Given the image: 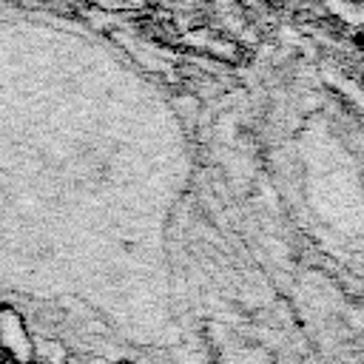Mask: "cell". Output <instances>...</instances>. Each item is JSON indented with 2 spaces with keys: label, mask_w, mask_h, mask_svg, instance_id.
Here are the masks:
<instances>
[{
  "label": "cell",
  "mask_w": 364,
  "mask_h": 364,
  "mask_svg": "<svg viewBox=\"0 0 364 364\" xmlns=\"http://www.w3.org/2000/svg\"><path fill=\"white\" fill-rule=\"evenodd\" d=\"M0 353L14 364H34V338L11 304H0Z\"/></svg>",
  "instance_id": "6da1fadb"
},
{
  "label": "cell",
  "mask_w": 364,
  "mask_h": 364,
  "mask_svg": "<svg viewBox=\"0 0 364 364\" xmlns=\"http://www.w3.org/2000/svg\"><path fill=\"white\" fill-rule=\"evenodd\" d=\"M114 364H136V361H128V358H119V361H114Z\"/></svg>",
  "instance_id": "3957f363"
},
{
  "label": "cell",
  "mask_w": 364,
  "mask_h": 364,
  "mask_svg": "<svg viewBox=\"0 0 364 364\" xmlns=\"http://www.w3.org/2000/svg\"><path fill=\"white\" fill-rule=\"evenodd\" d=\"M0 364H14V361L11 358H0Z\"/></svg>",
  "instance_id": "277c9868"
},
{
  "label": "cell",
  "mask_w": 364,
  "mask_h": 364,
  "mask_svg": "<svg viewBox=\"0 0 364 364\" xmlns=\"http://www.w3.org/2000/svg\"><path fill=\"white\" fill-rule=\"evenodd\" d=\"M71 358L68 347L57 338H34V364H65Z\"/></svg>",
  "instance_id": "7a4b0ae2"
}]
</instances>
